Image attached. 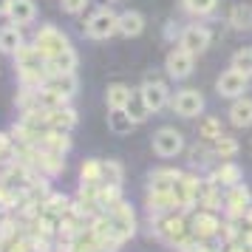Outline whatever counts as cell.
<instances>
[{
    "label": "cell",
    "instance_id": "cell-1",
    "mask_svg": "<svg viewBox=\"0 0 252 252\" xmlns=\"http://www.w3.org/2000/svg\"><path fill=\"white\" fill-rule=\"evenodd\" d=\"M153 232H156V238H161L164 244H173V247H176V244L190 232V224H187L176 210H170V213H164V216L153 218Z\"/></svg>",
    "mask_w": 252,
    "mask_h": 252
},
{
    "label": "cell",
    "instance_id": "cell-2",
    "mask_svg": "<svg viewBox=\"0 0 252 252\" xmlns=\"http://www.w3.org/2000/svg\"><path fill=\"white\" fill-rule=\"evenodd\" d=\"M85 34L91 40H108L119 34V14H114L111 9H96L85 23Z\"/></svg>",
    "mask_w": 252,
    "mask_h": 252
},
{
    "label": "cell",
    "instance_id": "cell-3",
    "mask_svg": "<svg viewBox=\"0 0 252 252\" xmlns=\"http://www.w3.org/2000/svg\"><path fill=\"white\" fill-rule=\"evenodd\" d=\"M198 182L193 173H179V179L173 182V190H170V198H173V207L176 210H190L195 207V195H198Z\"/></svg>",
    "mask_w": 252,
    "mask_h": 252
},
{
    "label": "cell",
    "instance_id": "cell-4",
    "mask_svg": "<svg viewBox=\"0 0 252 252\" xmlns=\"http://www.w3.org/2000/svg\"><path fill=\"white\" fill-rule=\"evenodd\" d=\"M108 221H111V227L116 232V241L119 244H125L127 238H133V232H136V213H133V207L130 204H116L111 213H105Z\"/></svg>",
    "mask_w": 252,
    "mask_h": 252
},
{
    "label": "cell",
    "instance_id": "cell-5",
    "mask_svg": "<svg viewBox=\"0 0 252 252\" xmlns=\"http://www.w3.org/2000/svg\"><path fill=\"white\" fill-rule=\"evenodd\" d=\"M250 207H252V193H250L247 184L241 182V184H235V187H227V195H224V213H227V218L244 221V216H247Z\"/></svg>",
    "mask_w": 252,
    "mask_h": 252
},
{
    "label": "cell",
    "instance_id": "cell-6",
    "mask_svg": "<svg viewBox=\"0 0 252 252\" xmlns=\"http://www.w3.org/2000/svg\"><path fill=\"white\" fill-rule=\"evenodd\" d=\"M34 46L46 60H51V57H57L60 51L68 48V37L63 34L60 29H54V26H43L34 34Z\"/></svg>",
    "mask_w": 252,
    "mask_h": 252
},
{
    "label": "cell",
    "instance_id": "cell-7",
    "mask_svg": "<svg viewBox=\"0 0 252 252\" xmlns=\"http://www.w3.org/2000/svg\"><path fill=\"white\" fill-rule=\"evenodd\" d=\"M184 150V136L176 127H159L153 133V153L161 159H173Z\"/></svg>",
    "mask_w": 252,
    "mask_h": 252
},
{
    "label": "cell",
    "instance_id": "cell-8",
    "mask_svg": "<svg viewBox=\"0 0 252 252\" xmlns=\"http://www.w3.org/2000/svg\"><path fill=\"white\" fill-rule=\"evenodd\" d=\"M170 108H173V114L184 116V119H193V116H198L204 111V96L195 88H184V91H179L170 99Z\"/></svg>",
    "mask_w": 252,
    "mask_h": 252
},
{
    "label": "cell",
    "instance_id": "cell-9",
    "mask_svg": "<svg viewBox=\"0 0 252 252\" xmlns=\"http://www.w3.org/2000/svg\"><path fill=\"white\" fill-rule=\"evenodd\" d=\"M247 85H250V77H247V74H241V71H235V68H227L216 80V91H218V96L238 99V96H244Z\"/></svg>",
    "mask_w": 252,
    "mask_h": 252
},
{
    "label": "cell",
    "instance_id": "cell-10",
    "mask_svg": "<svg viewBox=\"0 0 252 252\" xmlns=\"http://www.w3.org/2000/svg\"><path fill=\"white\" fill-rule=\"evenodd\" d=\"M139 94H142V99L148 102L150 114H159L161 108H167L170 105V91H167V85L161 80H145V85L139 88Z\"/></svg>",
    "mask_w": 252,
    "mask_h": 252
},
{
    "label": "cell",
    "instance_id": "cell-11",
    "mask_svg": "<svg viewBox=\"0 0 252 252\" xmlns=\"http://www.w3.org/2000/svg\"><path fill=\"white\" fill-rule=\"evenodd\" d=\"M193 63H195V57L190 54V51H184L182 46L173 48V51H167V57H164L167 77H173V80H184V77H190V74H193Z\"/></svg>",
    "mask_w": 252,
    "mask_h": 252
},
{
    "label": "cell",
    "instance_id": "cell-12",
    "mask_svg": "<svg viewBox=\"0 0 252 252\" xmlns=\"http://www.w3.org/2000/svg\"><path fill=\"white\" fill-rule=\"evenodd\" d=\"M210 40H213V37H210V32H207L204 26H187V29H184L182 32V37H179V46L184 48V51H190V54H204L207 48H210Z\"/></svg>",
    "mask_w": 252,
    "mask_h": 252
},
{
    "label": "cell",
    "instance_id": "cell-13",
    "mask_svg": "<svg viewBox=\"0 0 252 252\" xmlns=\"http://www.w3.org/2000/svg\"><path fill=\"white\" fill-rule=\"evenodd\" d=\"M218 229H221V218L213 210H198L190 218V232L198 241H207V238H213V235H218Z\"/></svg>",
    "mask_w": 252,
    "mask_h": 252
},
{
    "label": "cell",
    "instance_id": "cell-14",
    "mask_svg": "<svg viewBox=\"0 0 252 252\" xmlns=\"http://www.w3.org/2000/svg\"><path fill=\"white\" fill-rule=\"evenodd\" d=\"M46 125L48 130H60V133H68L77 127V111L63 105V108H54V111H46Z\"/></svg>",
    "mask_w": 252,
    "mask_h": 252
},
{
    "label": "cell",
    "instance_id": "cell-15",
    "mask_svg": "<svg viewBox=\"0 0 252 252\" xmlns=\"http://www.w3.org/2000/svg\"><path fill=\"white\" fill-rule=\"evenodd\" d=\"M133 127H136V122L125 108H108V130L114 136H127Z\"/></svg>",
    "mask_w": 252,
    "mask_h": 252
},
{
    "label": "cell",
    "instance_id": "cell-16",
    "mask_svg": "<svg viewBox=\"0 0 252 252\" xmlns=\"http://www.w3.org/2000/svg\"><path fill=\"white\" fill-rule=\"evenodd\" d=\"M216 184H221V187H235V184L244 182V173H241V167L235 164V161H221L216 170H213V176H210Z\"/></svg>",
    "mask_w": 252,
    "mask_h": 252
},
{
    "label": "cell",
    "instance_id": "cell-17",
    "mask_svg": "<svg viewBox=\"0 0 252 252\" xmlns=\"http://www.w3.org/2000/svg\"><path fill=\"white\" fill-rule=\"evenodd\" d=\"M77 68V54H74V48H65V51H60L57 57L46 60V71L48 77H54V74H74Z\"/></svg>",
    "mask_w": 252,
    "mask_h": 252
},
{
    "label": "cell",
    "instance_id": "cell-18",
    "mask_svg": "<svg viewBox=\"0 0 252 252\" xmlns=\"http://www.w3.org/2000/svg\"><path fill=\"white\" fill-rule=\"evenodd\" d=\"M229 122L235 127H250L252 125V99L250 96H238V99H232L229 105Z\"/></svg>",
    "mask_w": 252,
    "mask_h": 252
},
{
    "label": "cell",
    "instance_id": "cell-19",
    "mask_svg": "<svg viewBox=\"0 0 252 252\" xmlns=\"http://www.w3.org/2000/svg\"><path fill=\"white\" fill-rule=\"evenodd\" d=\"M37 17V6L34 0H12V6H9V20L14 26H29L34 23Z\"/></svg>",
    "mask_w": 252,
    "mask_h": 252
},
{
    "label": "cell",
    "instance_id": "cell-20",
    "mask_svg": "<svg viewBox=\"0 0 252 252\" xmlns=\"http://www.w3.org/2000/svg\"><path fill=\"white\" fill-rule=\"evenodd\" d=\"M182 170H170V167H161V170L150 173V182H148V193H170L173 182L179 179Z\"/></svg>",
    "mask_w": 252,
    "mask_h": 252
},
{
    "label": "cell",
    "instance_id": "cell-21",
    "mask_svg": "<svg viewBox=\"0 0 252 252\" xmlns=\"http://www.w3.org/2000/svg\"><path fill=\"white\" fill-rule=\"evenodd\" d=\"M43 150H51V153H60V156H65L71 150V139L68 133H60V130H48L46 127V133L40 136V142H37Z\"/></svg>",
    "mask_w": 252,
    "mask_h": 252
},
{
    "label": "cell",
    "instance_id": "cell-22",
    "mask_svg": "<svg viewBox=\"0 0 252 252\" xmlns=\"http://www.w3.org/2000/svg\"><path fill=\"white\" fill-rule=\"evenodd\" d=\"M221 136H224L221 119H216V116H204V119L198 122V142H201V145L213 148V145H216Z\"/></svg>",
    "mask_w": 252,
    "mask_h": 252
},
{
    "label": "cell",
    "instance_id": "cell-23",
    "mask_svg": "<svg viewBox=\"0 0 252 252\" xmlns=\"http://www.w3.org/2000/svg\"><path fill=\"white\" fill-rule=\"evenodd\" d=\"M145 32V17L139 12H122L119 14V34L122 37H139Z\"/></svg>",
    "mask_w": 252,
    "mask_h": 252
},
{
    "label": "cell",
    "instance_id": "cell-24",
    "mask_svg": "<svg viewBox=\"0 0 252 252\" xmlns=\"http://www.w3.org/2000/svg\"><path fill=\"white\" fill-rule=\"evenodd\" d=\"M20 46H23L20 26H6V29H0V51H3V54H17Z\"/></svg>",
    "mask_w": 252,
    "mask_h": 252
},
{
    "label": "cell",
    "instance_id": "cell-25",
    "mask_svg": "<svg viewBox=\"0 0 252 252\" xmlns=\"http://www.w3.org/2000/svg\"><path fill=\"white\" fill-rule=\"evenodd\" d=\"M229 26L238 29V32H250L252 29V6L247 3H235L229 9Z\"/></svg>",
    "mask_w": 252,
    "mask_h": 252
},
{
    "label": "cell",
    "instance_id": "cell-26",
    "mask_svg": "<svg viewBox=\"0 0 252 252\" xmlns=\"http://www.w3.org/2000/svg\"><path fill=\"white\" fill-rule=\"evenodd\" d=\"M130 96H133V91H130L127 85L114 82V85H108V91H105V102H108V108H125V105L130 102Z\"/></svg>",
    "mask_w": 252,
    "mask_h": 252
},
{
    "label": "cell",
    "instance_id": "cell-27",
    "mask_svg": "<svg viewBox=\"0 0 252 252\" xmlns=\"http://www.w3.org/2000/svg\"><path fill=\"white\" fill-rule=\"evenodd\" d=\"M122 179H125V170H122V164L114 159L102 161V179H99V184H105V187H122Z\"/></svg>",
    "mask_w": 252,
    "mask_h": 252
},
{
    "label": "cell",
    "instance_id": "cell-28",
    "mask_svg": "<svg viewBox=\"0 0 252 252\" xmlns=\"http://www.w3.org/2000/svg\"><path fill=\"white\" fill-rule=\"evenodd\" d=\"M210 153H213L216 159H221V161H232V159H235V153H238V142L224 133V136H221L216 145L210 148Z\"/></svg>",
    "mask_w": 252,
    "mask_h": 252
},
{
    "label": "cell",
    "instance_id": "cell-29",
    "mask_svg": "<svg viewBox=\"0 0 252 252\" xmlns=\"http://www.w3.org/2000/svg\"><path fill=\"white\" fill-rule=\"evenodd\" d=\"M48 88H54V91L65 94V96H74L77 94V77L74 74H54V77H48L46 80Z\"/></svg>",
    "mask_w": 252,
    "mask_h": 252
},
{
    "label": "cell",
    "instance_id": "cell-30",
    "mask_svg": "<svg viewBox=\"0 0 252 252\" xmlns=\"http://www.w3.org/2000/svg\"><path fill=\"white\" fill-rule=\"evenodd\" d=\"M125 111L133 116V122H136V125H142V122H145V119L150 116V108H148V102L142 99V94H139V91H133L130 102L125 105Z\"/></svg>",
    "mask_w": 252,
    "mask_h": 252
},
{
    "label": "cell",
    "instance_id": "cell-31",
    "mask_svg": "<svg viewBox=\"0 0 252 252\" xmlns=\"http://www.w3.org/2000/svg\"><path fill=\"white\" fill-rule=\"evenodd\" d=\"M229 68H235V71H241V74L252 77V48H238V51L232 54Z\"/></svg>",
    "mask_w": 252,
    "mask_h": 252
},
{
    "label": "cell",
    "instance_id": "cell-32",
    "mask_svg": "<svg viewBox=\"0 0 252 252\" xmlns=\"http://www.w3.org/2000/svg\"><path fill=\"white\" fill-rule=\"evenodd\" d=\"M82 182H88V184H99V179H102V161L99 159H88L85 164H82Z\"/></svg>",
    "mask_w": 252,
    "mask_h": 252
},
{
    "label": "cell",
    "instance_id": "cell-33",
    "mask_svg": "<svg viewBox=\"0 0 252 252\" xmlns=\"http://www.w3.org/2000/svg\"><path fill=\"white\" fill-rule=\"evenodd\" d=\"M184 3V9L190 14H210L213 9H216V3L218 0H182Z\"/></svg>",
    "mask_w": 252,
    "mask_h": 252
},
{
    "label": "cell",
    "instance_id": "cell-34",
    "mask_svg": "<svg viewBox=\"0 0 252 252\" xmlns=\"http://www.w3.org/2000/svg\"><path fill=\"white\" fill-rule=\"evenodd\" d=\"M14 156H17L14 142L6 136V133H0V164H9V161H14Z\"/></svg>",
    "mask_w": 252,
    "mask_h": 252
},
{
    "label": "cell",
    "instance_id": "cell-35",
    "mask_svg": "<svg viewBox=\"0 0 252 252\" xmlns=\"http://www.w3.org/2000/svg\"><path fill=\"white\" fill-rule=\"evenodd\" d=\"M60 3H63V12L65 14H80L88 6V0H60Z\"/></svg>",
    "mask_w": 252,
    "mask_h": 252
},
{
    "label": "cell",
    "instance_id": "cell-36",
    "mask_svg": "<svg viewBox=\"0 0 252 252\" xmlns=\"http://www.w3.org/2000/svg\"><path fill=\"white\" fill-rule=\"evenodd\" d=\"M9 6H12V0H0V17H9Z\"/></svg>",
    "mask_w": 252,
    "mask_h": 252
},
{
    "label": "cell",
    "instance_id": "cell-37",
    "mask_svg": "<svg viewBox=\"0 0 252 252\" xmlns=\"http://www.w3.org/2000/svg\"><path fill=\"white\" fill-rule=\"evenodd\" d=\"M244 227H252V207L247 210V216H244Z\"/></svg>",
    "mask_w": 252,
    "mask_h": 252
},
{
    "label": "cell",
    "instance_id": "cell-38",
    "mask_svg": "<svg viewBox=\"0 0 252 252\" xmlns=\"http://www.w3.org/2000/svg\"><path fill=\"white\" fill-rule=\"evenodd\" d=\"M6 213H9V207H6L3 201H0V221H6Z\"/></svg>",
    "mask_w": 252,
    "mask_h": 252
}]
</instances>
